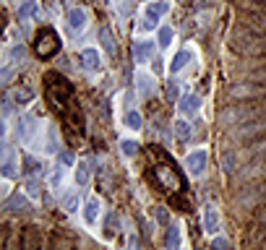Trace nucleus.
Wrapping results in <instances>:
<instances>
[{"label": "nucleus", "mask_w": 266, "mask_h": 250, "mask_svg": "<svg viewBox=\"0 0 266 250\" xmlns=\"http://www.w3.org/2000/svg\"><path fill=\"white\" fill-rule=\"evenodd\" d=\"M266 112V99L256 102V104H230L219 112V125L222 128H232V125H243L248 120H256Z\"/></svg>", "instance_id": "nucleus-1"}, {"label": "nucleus", "mask_w": 266, "mask_h": 250, "mask_svg": "<svg viewBox=\"0 0 266 250\" xmlns=\"http://www.w3.org/2000/svg\"><path fill=\"white\" fill-rule=\"evenodd\" d=\"M230 50L246 58H256V55H266V39L258 34H250L248 29H235L230 34Z\"/></svg>", "instance_id": "nucleus-2"}, {"label": "nucleus", "mask_w": 266, "mask_h": 250, "mask_svg": "<svg viewBox=\"0 0 266 250\" xmlns=\"http://www.w3.org/2000/svg\"><path fill=\"white\" fill-rule=\"evenodd\" d=\"M227 96L235 102L240 99H266V86H258L256 81H246V83H235V86L227 89Z\"/></svg>", "instance_id": "nucleus-3"}, {"label": "nucleus", "mask_w": 266, "mask_h": 250, "mask_svg": "<svg viewBox=\"0 0 266 250\" xmlns=\"http://www.w3.org/2000/svg\"><path fill=\"white\" fill-rule=\"evenodd\" d=\"M232 135H235V138H240V141L261 138V135H266V117H258V120H248V123L238 125V131H235Z\"/></svg>", "instance_id": "nucleus-4"}, {"label": "nucleus", "mask_w": 266, "mask_h": 250, "mask_svg": "<svg viewBox=\"0 0 266 250\" xmlns=\"http://www.w3.org/2000/svg\"><path fill=\"white\" fill-rule=\"evenodd\" d=\"M266 177V162H253V164H240V172H238V180L243 183H253V180H261Z\"/></svg>", "instance_id": "nucleus-5"}, {"label": "nucleus", "mask_w": 266, "mask_h": 250, "mask_svg": "<svg viewBox=\"0 0 266 250\" xmlns=\"http://www.w3.org/2000/svg\"><path fill=\"white\" fill-rule=\"evenodd\" d=\"M185 164H188V172H191V175H201L204 167H206V151L204 149L191 151V154L185 156Z\"/></svg>", "instance_id": "nucleus-6"}, {"label": "nucleus", "mask_w": 266, "mask_h": 250, "mask_svg": "<svg viewBox=\"0 0 266 250\" xmlns=\"http://www.w3.org/2000/svg\"><path fill=\"white\" fill-rule=\"evenodd\" d=\"M235 154H238V162H243V159H258V156H266V138H264V141L250 143L248 149L235 151Z\"/></svg>", "instance_id": "nucleus-7"}, {"label": "nucleus", "mask_w": 266, "mask_h": 250, "mask_svg": "<svg viewBox=\"0 0 266 250\" xmlns=\"http://www.w3.org/2000/svg\"><path fill=\"white\" fill-rule=\"evenodd\" d=\"M55 50H58V37H55V34H52V32H47L44 37H40V42H37V52H40L42 58L52 55Z\"/></svg>", "instance_id": "nucleus-8"}, {"label": "nucleus", "mask_w": 266, "mask_h": 250, "mask_svg": "<svg viewBox=\"0 0 266 250\" xmlns=\"http://www.w3.org/2000/svg\"><path fill=\"white\" fill-rule=\"evenodd\" d=\"M81 63L86 71H100V65H102V60H100V52L97 50H81Z\"/></svg>", "instance_id": "nucleus-9"}, {"label": "nucleus", "mask_w": 266, "mask_h": 250, "mask_svg": "<svg viewBox=\"0 0 266 250\" xmlns=\"http://www.w3.org/2000/svg\"><path fill=\"white\" fill-rule=\"evenodd\" d=\"M199 107H201V99L196 94H188V96H183V99H180V112H183V115H196V112H199Z\"/></svg>", "instance_id": "nucleus-10"}, {"label": "nucleus", "mask_w": 266, "mask_h": 250, "mask_svg": "<svg viewBox=\"0 0 266 250\" xmlns=\"http://www.w3.org/2000/svg\"><path fill=\"white\" fill-rule=\"evenodd\" d=\"M162 13L154 11V5H146V11H143V19H141V32H151V29H157V21Z\"/></svg>", "instance_id": "nucleus-11"}, {"label": "nucleus", "mask_w": 266, "mask_h": 250, "mask_svg": "<svg viewBox=\"0 0 266 250\" xmlns=\"http://www.w3.org/2000/svg\"><path fill=\"white\" fill-rule=\"evenodd\" d=\"M204 227H206L209 234L219 232V214H217L214 206H206V211H204Z\"/></svg>", "instance_id": "nucleus-12"}, {"label": "nucleus", "mask_w": 266, "mask_h": 250, "mask_svg": "<svg viewBox=\"0 0 266 250\" xmlns=\"http://www.w3.org/2000/svg\"><path fill=\"white\" fill-rule=\"evenodd\" d=\"M136 83H139V94L141 96H149L151 92H154V78H151L149 73H143V71L136 76Z\"/></svg>", "instance_id": "nucleus-13"}, {"label": "nucleus", "mask_w": 266, "mask_h": 250, "mask_svg": "<svg viewBox=\"0 0 266 250\" xmlns=\"http://www.w3.org/2000/svg\"><path fill=\"white\" fill-rule=\"evenodd\" d=\"M68 26H71V29H83V26H86V11H83V8L68 11Z\"/></svg>", "instance_id": "nucleus-14"}, {"label": "nucleus", "mask_w": 266, "mask_h": 250, "mask_svg": "<svg viewBox=\"0 0 266 250\" xmlns=\"http://www.w3.org/2000/svg\"><path fill=\"white\" fill-rule=\"evenodd\" d=\"M97 214H100V201H97V198H89L86 206H83V219H86V224H94Z\"/></svg>", "instance_id": "nucleus-15"}, {"label": "nucleus", "mask_w": 266, "mask_h": 250, "mask_svg": "<svg viewBox=\"0 0 266 250\" xmlns=\"http://www.w3.org/2000/svg\"><path fill=\"white\" fill-rule=\"evenodd\" d=\"M5 209L8 211H26L29 203H26V198H21V195H11V198L5 201Z\"/></svg>", "instance_id": "nucleus-16"}, {"label": "nucleus", "mask_w": 266, "mask_h": 250, "mask_svg": "<svg viewBox=\"0 0 266 250\" xmlns=\"http://www.w3.org/2000/svg\"><path fill=\"white\" fill-rule=\"evenodd\" d=\"M34 13H37V0H26L24 5H19V19H21V21L32 19Z\"/></svg>", "instance_id": "nucleus-17"}, {"label": "nucleus", "mask_w": 266, "mask_h": 250, "mask_svg": "<svg viewBox=\"0 0 266 250\" xmlns=\"http://www.w3.org/2000/svg\"><path fill=\"white\" fill-rule=\"evenodd\" d=\"M100 42H102V47H104V52H107L110 58L115 55V42H112V34L107 32V29H102L100 32Z\"/></svg>", "instance_id": "nucleus-18"}, {"label": "nucleus", "mask_w": 266, "mask_h": 250, "mask_svg": "<svg viewBox=\"0 0 266 250\" xmlns=\"http://www.w3.org/2000/svg\"><path fill=\"white\" fill-rule=\"evenodd\" d=\"M13 99H16L19 104H29L34 99V92H32V89H26V86H19L16 92H13Z\"/></svg>", "instance_id": "nucleus-19"}, {"label": "nucleus", "mask_w": 266, "mask_h": 250, "mask_svg": "<svg viewBox=\"0 0 266 250\" xmlns=\"http://www.w3.org/2000/svg\"><path fill=\"white\" fill-rule=\"evenodd\" d=\"M3 175L5 177H13L16 175V162H13V151L5 149V162H3Z\"/></svg>", "instance_id": "nucleus-20"}, {"label": "nucleus", "mask_w": 266, "mask_h": 250, "mask_svg": "<svg viewBox=\"0 0 266 250\" xmlns=\"http://www.w3.org/2000/svg\"><path fill=\"white\" fill-rule=\"evenodd\" d=\"M149 55H151V42H139L136 44V60H139V63H146Z\"/></svg>", "instance_id": "nucleus-21"}, {"label": "nucleus", "mask_w": 266, "mask_h": 250, "mask_svg": "<svg viewBox=\"0 0 266 250\" xmlns=\"http://www.w3.org/2000/svg\"><path fill=\"white\" fill-rule=\"evenodd\" d=\"M123 123L131 128V131H139V128H141V115H139V112H133V110H128L125 117H123Z\"/></svg>", "instance_id": "nucleus-22"}, {"label": "nucleus", "mask_w": 266, "mask_h": 250, "mask_svg": "<svg viewBox=\"0 0 266 250\" xmlns=\"http://www.w3.org/2000/svg\"><path fill=\"white\" fill-rule=\"evenodd\" d=\"M246 21L250 24V29H256V32H258V29H264V32H266V13H253V16L246 19Z\"/></svg>", "instance_id": "nucleus-23"}, {"label": "nucleus", "mask_w": 266, "mask_h": 250, "mask_svg": "<svg viewBox=\"0 0 266 250\" xmlns=\"http://www.w3.org/2000/svg\"><path fill=\"white\" fill-rule=\"evenodd\" d=\"M188 50H183V52H178V55H175V60H172V73H178V71H183L185 68V63H188Z\"/></svg>", "instance_id": "nucleus-24"}, {"label": "nucleus", "mask_w": 266, "mask_h": 250, "mask_svg": "<svg viewBox=\"0 0 266 250\" xmlns=\"http://www.w3.org/2000/svg\"><path fill=\"white\" fill-rule=\"evenodd\" d=\"M164 245H167V248H178V245H180V230H178V227H172V230L167 232Z\"/></svg>", "instance_id": "nucleus-25"}, {"label": "nucleus", "mask_w": 266, "mask_h": 250, "mask_svg": "<svg viewBox=\"0 0 266 250\" xmlns=\"http://www.w3.org/2000/svg\"><path fill=\"white\" fill-rule=\"evenodd\" d=\"M170 44H172V29L162 26L159 29V47H170Z\"/></svg>", "instance_id": "nucleus-26"}, {"label": "nucleus", "mask_w": 266, "mask_h": 250, "mask_svg": "<svg viewBox=\"0 0 266 250\" xmlns=\"http://www.w3.org/2000/svg\"><path fill=\"white\" fill-rule=\"evenodd\" d=\"M76 183H79V185H86V183H89V167H86V164H79V172H76Z\"/></svg>", "instance_id": "nucleus-27"}, {"label": "nucleus", "mask_w": 266, "mask_h": 250, "mask_svg": "<svg viewBox=\"0 0 266 250\" xmlns=\"http://www.w3.org/2000/svg\"><path fill=\"white\" fill-rule=\"evenodd\" d=\"M175 131H178V138H188L191 135V125L185 120H180V123H175Z\"/></svg>", "instance_id": "nucleus-28"}, {"label": "nucleus", "mask_w": 266, "mask_h": 250, "mask_svg": "<svg viewBox=\"0 0 266 250\" xmlns=\"http://www.w3.org/2000/svg\"><path fill=\"white\" fill-rule=\"evenodd\" d=\"M63 206H65V211H76L79 209V195H65V201H63Z\"/></svg>", "instance_id": "nucleus-29"}, {"label": "nucleus", "mask_w": 266, "mask_h": 250, "mask_svg": "<svg viewBox=\"0 0 266 250\" xmlns=\"http://www.w3.org/2000/svg\"><path fill=\"white\" fill-rule=\"evenodd\" d=\"M120 146H123V154L133 156V154H136V146H139V143H136V141H123Z\"/></svg>", "instance_id": "nucleus-30"}, {"label": "nucleus", "mask_w": 266, "mask_h": 250, "mask_svg": "<svg viewBox=\"0 0 266 250\" xmlns=\"http://www.w3.org/2000/svg\"><path fill=\"white\" fill-rule=\"evenodd\" d=\"M115 227H118L115 214H107V237H112V234H115Z\"/></svg>", "instance_id": "nucleus-31"}, {"label": "nucleus", "mask_w": 266, "mask_h": 250, "mask_svg": "<svg viewBox=\"0 0 266 250\" xmlns=\"http://www.w3.org/2000/svg\"><path fill=\"white\" fill-rule=\"evenodd\" d=\"M154 11H157V13H162V16H164V13L170 11V3H167V0H159V3H154Z\"/></svg>", "instance_id": "nucleus-32"}, {"label": "nucleus", "mask_w": 266, "mask_h": 250, "mask_svg": "<svg viewBox=\"0 0 266 250\" xmlns=\"http://www.w3.org/2000/svg\"><path fill=\"white\" fill-rule=\"evenodd\" d=\"M256 224L261 227V230H266V209H261V211L256 214Z\"/></svg>", "instance_id": "nucleus-33"}, {"label": "nucleus", "mask_w": 266, "mask_h": 250, "mask_svg": "<svg viewBox=\"0 0 266 250\" xmlns=\"http://www.w3.org/2000/svg\"><path fill=\"white\" fill-rule=\"evenodd\" d=\"M26 188H29V195H40V183L37 180H29Z\"/></svg>", "instance_id": "nucleus-34"}, {"label": "nucleus", "mask_w": 266, "mask_h": 250, "mask_svg": "<svg viewBox=\"0 0 266 250\" xmlns=\"http://www.w3.org/2000/svg\"><path fill=\"white\" fill-rule=\"evenodd\" d=\"M167 96H170V99L178 96V86H175V81H170V86H167Z\"/></svg>", "instance_id": "nucleus-35"}, {"label": "nucleus", "mask_w": 266, "mask_h": 250, "mask_svg": "<svg viewBox=\"0 0 266 250\" xmlns=\"http://www.w3.org/2000/svg\"><path fill=\"white\" fill-rule=\"evenodd\" d=\"M211 245H214V248H227V245H230V240H225V237H217L214 242H211Z\"/></svg>", "instance_id": "nucleus-36"}, {"label": "nucleus", "mask_w": 266, "mask_h": 250, "mask_svg": "<svg viewBox=\"0 0 266 250\" xmlns=\"http://www.w3.org/2000/svg\"><path fill=\"white\" fill-rule=\"evenodd\" d=\"M58 159H60V164H73V156L68 154V151H65V154H60Z\"/></svg>", "instance_id": "nucleus-37"}, {"label": "nucleus", "mask_w": 266, "mask_h": 250, "mask_svg": "<svg viewBox=\"0 0 266 250\" xmlns=\"http://www.w3.org/2000/svg\"><path fill=\"white\" fill-rule=\"evenodd\" d=\"M11 78H13V68H5V71H3V81L8 83Z\"/></svg>", "instance_id": "nucleus-38"}, {"label": "nucleus", "mask_w": 266, "mask_h": 250, "mask_svg": "<svg viewBox=\"0 0 266 250\" xmlns=\"http://www.w3.org/2000/svg\"><path fill=\"white\" fill-rule=\"evenodd\" d=\"M157 216H159V222H162V224H167V214H164V211H162V209H159V211H157Z\"/></svg>", "instance_id": "nucleus-39"}, {"label": "nucleus", "mask_w": 266, "mask_h": 250, "mask_svg": "<svg viewBox=\"0 0 266 250\" xmlns=\"http://www.w3.org/2000/svg\"><path fill=\"white\" fill-rule=\"evenodd\" d=\"M258 3H266V0H258Z\"/></svg>", "instance_id": "nucleus-40"}]
</instances>
